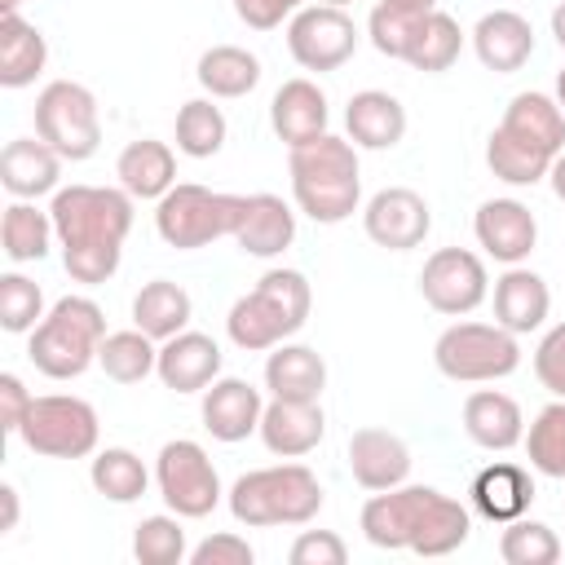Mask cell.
<instances>
[{"mask_svg": "<svg viewBox=\"0 0 565 565\" xmlns=\"http://www.w3.org/2000/svg\"><path fill=\"white\" fill-rule=\"evenodd\" d=\"M132 194L124 185H62L49 203L62 265L75 282L97 287L115 278L124 238L132 230Z\"/></svg>", "mask_w": 565, "mask_h": 565, "instance_id": "6da1fadb", "label": "cell"}, {"mask_svg": "<svg viewBox=\"0 0 565 565\" xmlns=\"http://www.w3.org/2000/svg\"><path fill=\"white\" fill-rule=\"evenodd\" d=\"M371 547L384 552H415V556H450L472 534V512L441 494L437 486H393L375 490L358 516Z\"/></svg>", "mask_w": 565, "mask_h": 565, "instance_id": "7a4b0ae2", "label": "cell"}, {"mask_svg": "<svg viewBox=\"0 0 565 565\" xmlns=\"http://www.w3.org/2000/svg\"><path fill=\"white\" fill-rule=\"evenodd\" d=\"M291 172V199L296 207L318 225H340L362 203V172H358V146L349 137L322 132L305 146L287 150Z\"/></svg>", "mask_w": 565, "mask_h": 565, "instance_id": "3957f363", "label": "cell"}, {"mask_svg": "<svg viewBox=\"0 0 565 565\" xmlns=\"http://www.w3.org/2000/svg\"><path fill=\"white\" fill-rule=\"evenodd\" d=\"M313 309L309 278L300 269H265L247 296H238L225 313V331L243 353H265L291 340Z\"/></svg>", "mask_w": 565, "mask_h": 565, "instance_id": "277c9868", "label": "cell"}, {"mask_svg": "<svg viewBox=\"0 0 565 565\" xmlns=\"http://www.w3.org/2000/svg\"><path fill=\"white\" fill-rule=\"evenodd\" d=\"M230 512L247 530L309 525L322 512V481L296 459L252 468L230 486Z\"/></svg>", "mask_w": 565, "mask_h": 565, "instance_id": "5b68a950", "label": "cell"}, {"mask_svg": "<svg viewBox=\"0 0 565 565\" xmlns=\"http://www.w3.org/2000/svg\"><path fill=\"white\" fill-rule=\"evenodd\" d=\"M102 340H106V313H102V305L88 300V296H62L44 313V322L31 331L26 358L49 380H79L97 362Z\"/></svg>", "mask_w": 565, "mask_h": 565, "instance_id": "8992f818", "label": "cell"}, {"mask_svg": "<svg viewBox=\"0 0 565 565\" xmlns=\"http://www.w3.org/2000/svg\"><path fill=\"white\" fill-rule=\"evenodd\" d=\"M433 362L455 384H494L521 366V335L499 322H450L433 344Z\"/></svg>", "mask_w": 565, "mask_h": 565, "instance_id": "52a82bcc", "label": "cell"}, {"mask_svg": "<svg viewBox=\"0 0 565 565\" xmlns=\"http://www.w3.org/2000/svg\"><path fill=\"white\" fill-rule=\"evenodd\" d=\"M238 203H243V194L207 190V185H199V181H177V185L154 203V230H159V238H163L168 247L194 252V247H207V243L234 234Z\"/></svg>", "mask_w": 565, "mask_h": 565, "instance_id": "ba28073f", "label": "cell"}, {"mask_svg": "<svg viewBox=\"0 0 565 565\" xmlns=\"http://www.w3.org/2000/svg\"><path fill=\"white\" fill-rule=\"evenodd\" d=\"M35 137H44L66 163H84L102 146V110L93 88L75 79H53L35 97Z\"/></svg>", "mask_w": 565, "mask_h": 565, "instance_id": "9c48e42d", "label": "cell"}, {"mask_svg": "<svg viewBox=\"0 0 565 565\" xmlns=\"http://www.w3.org/2000/svg\"><path fill=\"white\" fill-rule=\"evenodd\" d=\"M22 446L44 455V459H88L102 437V419L93 402L75 393H44L31 402L22 419Z\"/></svg>", "mask_w": 565, "mask_h": 565, "instance_id": "30bf717a", "label": "cell"}, {"mask_svg": "<svg viewBox=\"0 0 565 565\" xmlns=\"http://www.w3.org/2000/svg\"><path fill=\"white\" fill-rule=\"evenodd\" d=\"M154 486H159V499L168 503V512H177L185 521H199V516L216 512V503L225 494L221 477H216V463L190 437L163 441V450L154 459Z\"/></svg>", "mask_w": 565, "mask_h": 565, "instance_id": "8fae6325", "label": "cell"}, {"mask_svg": "<svg viewBox=\"0 0 565 565\" xmlns=\"http://www.w3.org/2000/svg\"><path fill=\"white\" fill-rule=\"evenodd\" d=\"M287 53L305 71H340L358 53V22L335 4H305L287 22Z\"/></svg>", "mask_w": 565, "mask_h": 565, "instance_id": "7c38bea8", "label": "cell"}, {"mask_svg": "<svg viewBox=\"0 0 565 565\" xmlns=\"http://www.w3.org/2000/svg\"><path fill=\"white\" fill-rule=\"evenodd\" d=\"M419 296L428 309H437L446 318L472 313L490 296L486 260L468 247H437L419 269Z\"/></svg>", "mask_w": 565, "mask_h": 565, "instance_id": "4fadbf2b", "label": "cell"}, {"mask_svg": "<svg viewBox=\"0 0 565 565\" xmlns=\"http://www.w3.org/2000/svg\"><path fill=\"white\" fill-rule=\"evenodd\" d=\"M362 230L384 252H411V247H419L428 238L433 212H428L424 194H415L411 185H384V190H375L366 199Z\"/></svg>", "mask_w": 565, "mask_h": 565, "instance_id": "5bb4252c", "label": "cell"}, {"mask_svg": "<svg viewBox=\"0 0 565 565\" xmlns=\"http://www.w3.org/2000/svg\"><path fill=\"white\" fill-rule=\"evenodd\" d=\"M472 234L499 265H525L539 243V221L521 199H486L472 216Z\"/></svg>", "mask_w": 565, "mask_h": 565, "instance_id": "9a60e30c", "label": "cell"}, {"mask_svg": "<svg viewBox=\"0 0 565 565\" xmlns=\"http://www.w3.org/2000/svg\"><path fill=\"white\" fill-rule=\"evenodd\" d=\"M203 428L234 446V441H247L252 433H260V415H265V397L256 384L238 380V375H216L207 388H203Z\"/></svg>", "mask_w": 565, "mask_h": 565, "instance_id": "2e32d148", "label": "cell"}, {"mask_svg": "<svg viewBox=\"0 0 565 565\" xmlns=\"http://www.w3.org/2000/svg\"><path fill=\"white\" fill-rule=\"evenodd\" d=\"M230 238L247 256H260V260L282 256L291 247V238H296V212H291V203L282 194H269V190L243 194L238 221H234V234Z\"/></svg>", "mask_w": 565, "mask_h": 565, "instance_id": "e0dca14e", "label": "cell"}, {"mask_svg": "<svg viewBox=\"0 0 565 565\" xmlns=\"http://www.w3.org/2000/svg\"><path fill=\"white\" fill-rule=\"evenodd\" d=\"M349 472L362 490H393L411 477V446L388 428H353L349 433Z\"/></svg>", "mask_w": 565, "mask_h": 565, "instance_id": "ac0fdd59", "label": "cell"}, {"mask_svg": "<svg viewBox=\"0 0 565 565\" xmlns=\"http://www.w3.org/2000/svg\"><path fill=\"white\" fill-rule=\"evenodd\" d=\"M221 344L203 331H177L172 340L159 344V366L154 375L163 380V388L172 393H203L216 375H221Z\"/></svg>", "mask_w": 565, "mask_h": 565, "instance_id": "d6986e66", "label": "cell"}, {"mask_svg": "<svg viewBox=\"0 0 565 565\" xmlns=\"http://www.w3.org/2000/svg\"><path fill=\"white\" fill-rule=\"evenodd\" d=\"M472 53L494 75L521 71L530 62V53H534V26H530V18H521L516 9H490V13H481L477 26H472Z\"/></svg>", "mask_w": 565, "mask_h": 565, "instance_id": "ffe728a7", "label": "cell"}, {"mask_svg": "<svg viewBox=\"0 0 565 565\" xmlns=\"http://www.w3.org/2000/svg\"><path fill=\"white\" fill-rule=\"evenodd\" d=\"M327 124H331L327 93H322L313 79H305V75L287 79V84L274 93V102H269V128H274V137H278L287 150L313 141V137H322Z\"/></svg>", "mask_w": 565, "mask_h": 565, "instance_id": "44dd1931", "label": "cell"}, {"mask_svg": "<svg viewBox=\"0 0 565 565\" xmlns=\"http://www.w3.org/2000/svg\"><path fill=\"white\" fill-rule=\"evenodd\" d=\"M327 433V415L318 402H287V397H269L265 415H260V441L269 455L278 459H305L309 450H318Z\"/></svg>", "mask_w": 565, "mask_h": 565, "instance_id": "7402d4cb", "label": "cell"}, {"mask_svg": "<svg viewBox=\"0 0 565 565\" xmlns=\"http://www.w3.org/2000/svg\"><path fill=\"white\" fill-rule=\"evenodd\" d=\"M62 154L44 141V137H13L0 150V185L13 199H40V194H57L62 185Z\"/></svg>", "mask_w": 565, "mask_h": 565, "instance_id": "603a6c76", "label": "cell"}, {"mask_svg": "<svg viewBox=\"0 0 565 565\" xmlns=\"http://www.w3.org/2000/svg\"><path fill=\"white\" fill-rule=\"evenodd\" d=\"M552 309V291L543 282V274L525 269V265H508L494 278V322L508 327L512 335H530L547 322Z\"/></svg>", "mask_w": 565, "mask_h": 565, "instance_id": "cb8c5ba5", "label": "cell"}, {"mask_svg": "<svg viewBox=\"0 0 565 565\" xmlns=\"http://www.w3.org/2000/svg\"><path fill=\"white\" fill-rule=\"evenodd\" d=\"M344 128L358 150H393L406 137V106L384 88H362L344 106Z\"/></svg>", "mask_w": 565, "mask_h": 565, "instance_id": "d4e9b609", "label": "cell"}, {"mask_svg": "<svg viewBox=\"0 0 565 565\" xmlns=\"http://www.w3.org/2000/svg\"><path fill=\"white\" fill-rule=\"evenodd\" d=\"M463 433L481 450H512L525 441V415H521L516 397H508L499 388H477L463 397Z\"/></svg>", "mask_w": 565, "mask_h": 565, "instance_id": "484cf974", "label": "cell"}, {"mask_svg": "<svg viewBox=\"0 0 565 565\" xmlns=\"http://www.w3.org/2000/svg\"><path fill=\"white\" fill-rule=\"evenodd\" d=\"M468 494H472V508L486 521L508 525V521H516V516L530 512V503H534V477H530V468L499 459V463H490V468H481L472 477V490Z\"/></svg>", "mask_w": 565, "mask_h": 565, "instance_id": "4316f807", "label": "cell"}, {"mask_svg": "<svg viewBox=\"0 0 565 565\" xmlns=\"http://www.w3.org/2000/svg\"><path fill=\"white\" fill-rule=\"evenodd\" d=\"M265 388L269 397H287V402H318L327 388V362L318 349L309 344H274L265 358Z\"/></svg>", "mask_w": 565, "mask_h": 565, "instance_id": "83f0119b", "label": "cell"}, {"mask_svg": "<svg viewBox=\"0 0 565 565\" xmlns=\"http://www.w3.org/2000/svg\"><path fill=\"white\" fill-rule=\"evenodd\" d=\"M115 177L119 185L132 194V199H163L172 185H177V154L168 141H154V137H137L119 150L115 159Z\"/></svg>", "mask_w": 565, "mask_h": 565, "instance_id": "f1b7e54d", "label": "cell"}, {"mask_svg": "<svg viewBox=\"0 0 565 565\" xmlns=\"http://www.w3.org/2000/svg\"><path fill=\"white\" fill-rule=\"evenodd\" d=\"M49 66V40L22 13H0V84L26 88Z\"/></svg>", "mask_w": 565, "mask_h": 565, "instance_id": "f546056e", "label": "cell"}, {"mask_svg": "<svg viewBox=\"0 0 565 565\" xmlns=\"http://www.w3.org/2000/svg\"><path fill=\"white\" fill-rule=\"evenodd\" d=\"M194 318V300L181 282L172 278H150L137 296H132V327H141L150 340H172L177 331H185Z\"/></svg>", "mask_w": 565, "mask_h": 565, "instance_id": "4dcf8cb0", "label": "cell"}, {"mask_svg": "<svg viewBox=\"0 0 565 565\" xmlns=\"http://www.w3.org/2000/svg\"><path fill=\"white\" fill-rule=\"evenodd\" d=\"M503 132L547 150V154H561L565 150V110L556 106V97L547 93H516L499 119Z\"/></svg>", "mask_w": 565, "mask_h": 565, "instance_id": "1f68e13d", "label": "cell"}, {"mask_svg": "<svg viewBox=\"0 0 565 565\" xmlns=\"http://www.w3.org/2000/svg\"><path fill=\"white\" fill-rule=\"evenodd\" d=\"M57 243V230H53V212H40L35 199H13L0 216V247L13 265H31V260H44L49 247Z\"/></svg>", "mask_w": 565, "mask_h": 565, "instance_id": "d6a6232c", "label": "cell"}, {"mask_svg": "<svg viewBox=\"0 0 565 565\" xmlns=\"http://www.w3.org/2000/svg\"><path fill=\"white\" fill-rule=\"evenodd\" d=\"M194 75L207 97H247L260 84V57L243 44H212L199 57Z\"/></svg>", "mask_w": 565, "mask_h": 565, "instance_id": "836d02e7", "label": "cell"}, {"mask_svg": "<svg viewBox=\"0 0 565 565\" xmlns=\"http://www.w3.org/2000/svg\"><path fill=\"white\" fill-rule=\"evenodd\" d=\"M88 481L102 499L110 503H137L150 486V468L141 463L137 450L128 446H106V450H93V463H88Z\"/></svg>", "mask_w": 565, "mask_h": 565, "instance_id": "e575fe53", "label": "cell"}, {"mask_svg": "<svg viewBox=\"0 0 565 565\" xmlns=\"http://www.w3.org/2000/svg\"><path fill=\"white\" fill-rule=\"evenodd\" d=\"M97 366H102L106 380H115V384H141V380L154 375V366H159V340H150L141 327L106 331V340H102V349H97Z\"/></svg>", "mask_w": 565, "mask_h": 565, "instance_id": "d590c367", "label": "cell"}, {"mask_svg": "<svg viewBox=\"0 0 565 565\" xmlns=\"http://www.w3.org/2000/svg\"><path fill=\"white\" fill-rule=\"evenodd\" d=\"M459 53H463V31H459V22H455L450 13H441V9H433V13H424L419 26H415V40H411L406 62H411L415 71H424V75H441V71H450V66L459 62Z\"/></svg>", "mask_w": 565, "mask_h": 565, "instance_id": "8d00e7d4", "label": "cell"}, {"mask_svg": "<svg viewBox=\"0 0 565 565\" xmlns=\"http://www.w3.org/2000/svg\"><path fill=\"white\" fill-rule=\"evenodd\" d=\"M552 159H556V154H547V150L521 141V137H512V132H503V128H494L490 141H486V163H490V172H494L503 185H539V181L552 172Z\"/></svg>", "mask_w": 565, "mask_h": 565, "instance_id": "74e56055", "label": "cell"}, {"mask_svg": "<svg viewBox=\"0 0 565 565\" xmlns=\"http://www.w3.org/2000/svg\"><path fill=\"white\" fill-rule=\"evenodd\" d=\"M225 132L230 124L212 97H194L177 110V150L185 159H212L225 146Z\"/></svg>", "mask_w": 565, "mask_h": 565, "instance_id": "f35d334b", "label": "cell"}, {"mask_svg": "<svg viewBox=\"0 0 565 565\" xmlns=\"http://www.w3.org/2000/svg\"><path fill=\"white\" fill-rule=\"evenodd\" d=\"M525 455H530L534 472L565 481V397L547 402L534 415V424L525 428Z\"/></svg>", "mask_w": 565, "mask_h": 565, "instance_id": "ab89813d", "label": "cell"}, {"mask_svg": "<svg viewBox=\"0 0 565 565\" xmlns=\"http://www.w3.org/2000/svg\"><path fill=\"white\" fill-rule=\"evenodd\" d=\"M185 516L177 512H154L132 530V556L141 565H181L190 561V543H185Z\"/></svg>", "mask_w": 565, "mask_h": 565, "instance_id": "60d3db41", "label": "cell"}, {"mask_svg": "<svg viewBox=\"0 0 565 565\" xmlns=\"http://www.w3.org/2000/svg\"><path fill=\"white\" fill-rule=\"evenodd\" d=\"M499 556L508 565H556L561 561V539H556L552 525L530 521V516H516L499 534Z\"/></svg>", "mask_w": 565, "mask_h": 565, "instance_id": "b9f144b4", "label": "cell"}, {"mask_svg": "<svg viewBox=\"0 0 565 565\" xmlns=\"http://www.w3.org/2000/svg\"><path fill=\"white\" fill-rule=\"evenodd\" d=\"M40 322H44V291H40V282H31L18 269L0 274V327L9 335H22V331L31 335Z\"/></svg>", "mask_w": 565, "mask_h": 565, "instance_id": "7bdbcfd3", "label": "cell"}, {"mask_svg": "<svg viewBox=\"0 0 565 565\" xmlns=\"http://www.w3.org/2000/svg\"><path fill=\"white\" fill-rule=\"evenodd\" d=\"M419 18H424V13H406V9H397V4H384V0H380V4L371 9V18H366V40L375 44V53L406 62Z\"/></svg>", "mask_w": 565, "mask_h": 565, "instance_id": "ee69618b", "label": "cell"}, {"mask_svg": "<svg viewBox=\"0 0 565 565\" xmlns=\"http://www.w3.org/2000/svg\"><path fill=\"white\" fill-rule=\"evenodd\" d=\"M287 561L291 565H344L349 561V547H344V539L335 530H305L291 543Z\"/></svg>", "mask_w": 565, "mask_h": 565, "instance_id": "f6af8a7d", "label": "cell"}, {"mask_svg": "<svg viewBox=\"0 0 565 565\" xmlns=\"http://www.w3.org/2000/svg\"><path fill=\"white\" fill-rule=\"evenodd\" d=\"M534 375L552 397H565V322H556L534 349Z\"/></svg>", "mask_w": 565, "mask_h": 565, "instance_id": "bcb514c9", "label": "cell"}, {"mask_svg": "<svg viewBox=\"0 0 565 565\" xmlns=\"http://www.w3.org/2000/svg\"><path fill=\"white\" fill-rule=\"evenodd\" d=\"M256 552L243 534L234 530H221V534H207L199 547H190V565H252Z\"/></svg>", "mask_w": 565, "mask_h": 565, "instance_id": "7dc6e473", "label": "cell"}, {"mask_svg": "<svg viewBox=\"0 0 565 565\" xmlns=\"http://www.w3.org/2000/svg\"><path fill=\"white\" fill-rule=\"evenodd\" d=\"M305 4L309 0H234V13L252 31H274L282 22H291V13H300Z\"/></svg>", "mask_w": 565, "mask_h": 565, "instance_id": "c3c4849f", "label": "cell"}, {"mask_svg": "<svg viewBox=\"0 0 565 565\" xmlns=\"http://www.w3.org/2000/svg\"><path fill=\"white\" fill-rule=\"evenodd\" d=\"M31 402H35V397L26 393V384H22L13 371H4V375H0V428H4L9 437L22 433V419H26Z\"/></svg>", "mask_w": 565, "mask_h": 565, "instance_id": "681fc988", "label": "cell"}, {"mask_svg": "<svg viewBox=\"0 0 565 565\" xmlns=\"http://www.w3.org/2000/svg\"><path fill=\"white\" fill-rule=\"evenodd\" d=\"M18 516H22L18 490L4 481V486H0V534H13V530H18Z\"/></svg>", "mask_w": 565, "mask_h": 565, "instance_id": "f907efd6", "label": "cell"}, {"mask_svg": "<svg viewBox=\"0 0 565 565\" xmlns=\"http://www.w3.org/2000/svg\"><path fill=\"white\" fill-rule=\"evenodd\" d=\"M547 181H552V194L565 203V150L552 159V172H547Z\"/></svg>", "mask_w": 565, "mask_h": 565, "instance_id": "816d5d0a", "label": "cell"}, {"mask_svg": "<svg viewBox=\"0 0 565 565\" xmlns=\"http://www.w3.org/2000/svg\"><path fill=\"white\" fill-rule=\"evenodd\" d=\"M384 4H397V9H406V13H433L441 0H384Z\"/></svg>", "mask_w": 565, "mask_h": 565, "instance_id": "f5cc1de1", "label": "cell"}, {"mask_svg": "<svg viewBox=\"0 0 565 565\" xmlns=\"http://www.w3.org/2000/svg\"><path fill=\"white\" fill-rule=\"evenodd\" d=\"M552 35H556V44L565 49V0L552 9Z\"/></svg>", "mask_w": 565, "mask_h": 565, "instance_id": "db71d44e", "label": "cell"}, {"mask_svg": "<svg viewBox=\"0 0 565 565\" xmlns=\"http://www.w3.org/2000/svg\"><path fill=\"white\" fill-rule=\"evenodd\" d=\"M556 106H561V110H565V66H561V71H556Z\"/></svg>", "mask_w": 565, "mask_h": 565, "instance_id": "11a10c76", "label": "cell"}, {"mask_svg": "<svg viewBox=\"0 0 565 565\" xmlns=\"http://www.w3.org/2000/svg\"><path fill=\"white\" fill-rule=\"evenodd\" d=\"M313 4H335V9H349V4H358V0H313Z\"/></svg>", "mask_w": 565, "mask_h": 565, "instance_id": "9f6ffc18", "label": "cell"}, {"mask_svg": "<svg viewBox=\"0 0 565 565\" xmlns=\"http://www.w3.org/2000/svg\"><path fill=\"white\" fill-rule=\"evenodd\" d=\"M18 4L22 0H0V13H18Z\"/></svg>", "mask_w": 565, "mask_h": 565, "instance_id": "6f0895ef", "label": "cell"}]
</instances>
